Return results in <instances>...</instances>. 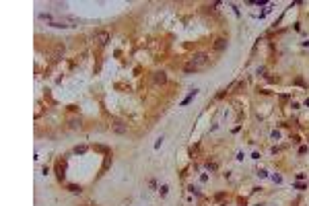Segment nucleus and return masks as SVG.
<instances>
[{
  "instance_id": "obj_1",
  "label": "nucleus",
  "mask_w": 309,
  "mask_h": 206,
  "mask_svg": "<svg viewBox=\"0 0 309 206\" xmlns=\"http://www.w3.org/2000/svg\"><path fill=\"white\" fill-rule=\"evenodd\" d=\"M208 62H210V58H208L206 54H194L192 60L184 66V70H185V72H196V70L206 68V66H208Z\"/></svg>"
},
{
  "instance_id": "obj_2",
  "label": "nucleus",
  "mask_w": 309,
  "mask_h": 206,
  "mask_svg": "<svg viewBox=\"0 0 309 206\" xmlns=\"http://www.w3.org/2000/svg\"><path fill=\"white\" fill-rule=\"evenodd\" d=\"M111 35L107 33V31H99V33H95V41H97V46H105L107 41H109Z\"/></svg>"
},
{
  "instance_id": "obj_3",
  "label": "nucleus",
  "mask_w": 309,
  "mask_h": 206,
  "mask_svg": "<svg viewBox=\"0 0 309 206\" xmlns=\"http://www.w3.org/2000/svg\"><path fill=\"white\" fill-rule=\"evenodd\" d=\"M111 128H113V130H116L117 134H124V132H128V126H126L124 122H117V120H116L113 124H111Z\"/></svg>"
},
{
  "instance_id": "obj_4",
  "label": "nucleus",
  "mask_w": 309,
  "mask_h": 206,
  "mask_svg": "<svg viewBox=\"0 0 309 206\" xmlns=\"http://www.w3.org/2000/svg\"><path fill=\"white\" fill-rule=\"evenodd\" d=\"M212 48H214V52H223V50L227 48V39H225V37H219V39L214 41Z\"/></svg>"
},
{
  "instance_id": "obj_5",
  "label": "nucleus",
  "mask_w": 309,
  "mask_h": 206,
  "mask_svg": "<svg viewBox=\"0 0 309 206\" xmlns=\"http://www.w3.org/2000/svg\"><path fill=\"white\" fill-rule=\"evenodd\" d=\"M165 81H167V74H165V72H155V82H157V85H165Z\"/></svg>"
},
{
  "instance_id": "obj_6",
  "label": "nucleus",
  "mask_w": 309,
  "mask_h": 206,
  "mask_svg": "<svg viewBox=\"0 0 309 206\" xmlns=\"http://www.w3.org/2000/svg\"><path fill=\"white\" fill-rule=\"evenodd\" d=\"M68 190H70V192H81V188H78V185H68Z\"/></svg>"
},
{
  "instance_id": "obj_7",
  "label": "nucleus",
  "mask_w": 309,
  "mask_h": 206,
  "mask_svg": "<svg viewBox=\"0 0 309 206\" xmlns=\"http://www.w3.org/2000/svg\"><path fill=\"white\" fill-rule=\"evenodd\" d=\"M206 167H208L210 171H214V169H216V163H208V165H206Z\"/></svg>"
}]
</instances>
